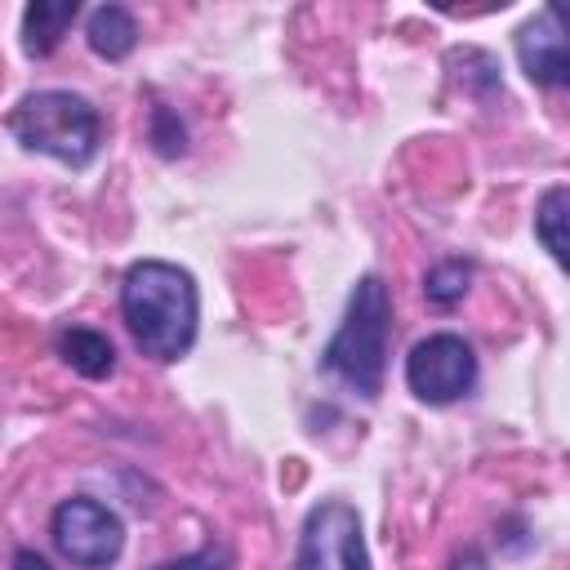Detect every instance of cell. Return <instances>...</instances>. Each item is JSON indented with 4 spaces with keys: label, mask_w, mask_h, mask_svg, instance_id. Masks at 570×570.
I'll list each match as a JSON object with an SVG mask.
<instances>
[{
    "label": "cell",
    "mask_w": 570,
    "mask_h": 570,
    "mask_svg": "<svg viewBox=\"0 0 570 570\" xmlns=\"http://www.w3.org/2000/svg\"><path fill=\"white\" fill-rule=\"evenodd\" d=\"M387 343H392V294L383 276H361L347 294V312L334 330V338L321 352V365L347 383L356 396H379L387 374Z\"/></svg>",
    "instance_id": "2"
},
{
    "label": "cell",
    "mask_w": 570,
    "mask_h": 570,
    "mask_svg": "<svg viewBox=\"0 0 570 570\" xmlns=\"http://www.w3.org/2000/svg\"><path fill=\"white\" fill-rule=\"evenodd\" d=\"M517 62L530 85L570 94V0L543 4L517 27Z\"/></svg>",
    "instance_id": "7"
},
{
    "label": "cell",
    "mask_w": 570,
    "mask_h": 570,
    "mask_svg": "<svg viewBox=\"0 0 570 570\" xmlns=\"http://www.w3.org/2000/svg\"><path fill=\"white\" fill-rule=\"evenodd\" d=\"M85 36H89V49H94L98 58L120 62V58H129L134 45H138V22H134V13H129L125 4H98V9L89 13Z\"/></svg>",
    "instance_id": "10"
},
{
    "label": "cell",
    "mask_w": 570,
    "mask_h": 570,
    "mask_svg": "<svg viewBox=\"0 0 570 570\" xmlns=\"http://www.w3.org/2000/svg\"><path fill=\"white\" fill-rule=\"evenodd\" d=\"M405 387L423 405H450L476 387V352L459 334H428L405 356Z\"/></svg>",
    "instance_id": "6"
},
{
    "label": "cell",
    "mask_w": 570,
    "mask_h": 570,
    "mask_svg": "<svg viewBox=\"0 0 570 570\" xmlns=\"http://www.w3.org/2000/svg\"><path fill=\"white\" fill-rule=\"evenodd\" d=\"M468 281H472V263H463V258H441V263L428 267L423 294H428V303H436V307H454V303L468 294Z\"/></svg>",
    "instance_id": "12"
},
{
    "label": "cell",
    "mask_w": 570,
    "mask_h": 570,
    "mask_svg": "<svg viewBox=\"0 0 570 570\" xmlns=\"http://www.w3.org/2000/svg\"><path fill=\"white\" fill-rule=\"evenodd\" d=\"M120 316L134 347L151 361H178L196 343L200 294L187 267L165 258H142L120 281Z\"/></svg>",
    "instance_id": "1"
},
{
    "label": "cell",
    "mask_w": 570,
    "mask_h": 570,
    "mask_svg": "<svg viewBox=\"0 0 570 570\" xmlns=\"http://www.w3.org/2000/svg\"><path fill=\"white\" fill-rule=\"evenodd\" d=\"M49 534H53V548H58L71 566H80V570H102V566H111V561L120 557V548H125V525H120V517H116L107 503L89 499V494L62 499V503L53 508V517H49Z\"/></svg>",
    "instance_id": "5"
},
{
    "label": "cell",
    "mask_w": 570,
    "mask_h": 570,
    "mask_svg": "<svg viewBox=\"0 0 570 570\" xmlns=\"http://www.w3.org/2000/svg\"><path fill=\"white\" fill-rule=\"evenodd\" d=\"M80 4L76 0H36L22 9V49L27 58H45L58 49V40L67 36V27L76 22Z\"/></svg>",
    "instance_id": "8"
},
{
    "label": "cell",
    "mask_w": 570,
    "mask_h": 570,
    "mask_svg": "<svg viewBox=\"0 0 570 570\" xmlns=\"http://www.w3.org/2000/svg\"><path fill=\"white\" fill-rule=\"evenodd\" d=\"M9 134L40 156H53L71 169L89 165L102 142V116L94 111L89 98L71 89H31L13 102L9 111Z\"/></svg>",
    "instance_id": "3"
},
{
    "label": "cell",
    "mask_w": 570,
    "mask_h": 570,
    "mask_svg": "<svg viewBox=\"0 0 570 570\" xmlns=\"http://www.w3.org/2000/svg\"><path fill=\"white\" fill-rule=\"evenodd\" d=\"M227 566V552L223 548H200L191 557H178V561H165L156 570H223Z\"/></svg>",
    "instance_id": "14"
},
{
    "label": "cell",
    "mask_w": 570,
    "mask_h": 570,
    "mask_svg": "<svg viewBox=\"0 0 570 570\" xmlns=\"http://www.w3.org/2000/svg\"><path fill=\"white\" fill-rule=\"evenodd\" d=\"M450 570H490V561H485L481 548H463V552L450 561Z\"/></svg>",
    "instance_id": "15"
},
{
    "label": "cell",
    "mask_w": 570,
    "mask_h": 570,
    "mask_svg": "<svg viewBox=\"0 0 570 570\" xmlns=\"http://www.w3.org/2000/svg\"><path fill=\"white\" fill-rule=\"evenodd\" d=\"M534 236L570 276V187H548L534 205Z\"/></svg>",
    "instance_id": "11"
},
{
    "label": "cell",
    "mask_w": 570,
    "mask_h": 570,
    "mask_svg": "<svg viewBox=\"0 0 570 570\" xmlns=\"http://www.w3.org/2000/svg\"><path fill=\"white\" fill-rule=\"evenodd\" d=\"M294 570H370L361 517L343 499H321L298 530Z\"/></svg>",
    "instance_id": "4"
},
{
    "label": "cell",
    "mask_w": 570,
    "mask_h": 570,
    "mask_svg": "<svg viewBox=\"0 0 570 570\" xmlns=\"http://www.w3.org/2000/svg\"><path fill=\"white\" fill-rule=\"evenodd\" d=\"M151 142H156L160 156H178L183 151V125H178V116L169 107L151 111Z\"/></svg>",
    "instance_id": "13"
},
{
    "label": "cell",
    "mask_w": 570,
    "mask_h": 570,
    "mask_svg": "<svg viewBox=\"0 0 570 570\" xmlns=\"http://www.w3.org/2000/svg\"><path fill=\"white\" fill-rule=\"evenodd\" d=\"M9 566H13V570H53V566H49V561H45L40 552H31V548H18Z\"/></svg>",
    "instance_id": "16"
},
{
    "label": "cell",
    "mask_w": 570,
    "mask_h": 570,
    "mask_svg": "<svg viewBox=\"0 0 570 570\" xmlns=\"http://www.w3.org/2000/svg\"><path fill=\"white\" fill-rule=\"evenodd\" d=\"M53 347H58V356H62L76 374H85V379H107V374L116 370V347H111V338H107L102 330L67 325V330H58Z\"/></svg>",
    "instance_id": "9"
}]
</instances>
